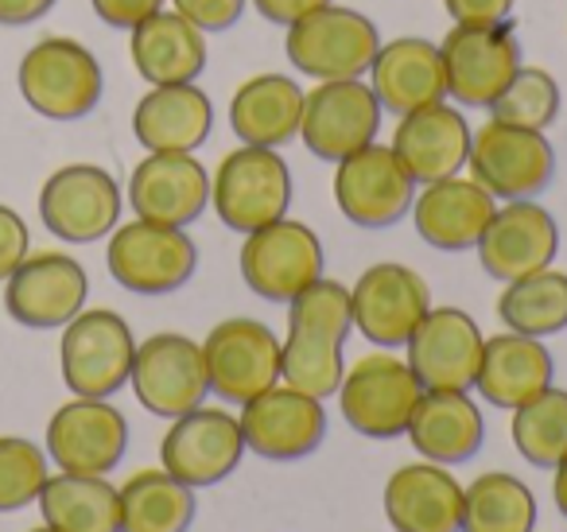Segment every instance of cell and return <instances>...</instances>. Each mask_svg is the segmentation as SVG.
<instances>
[{"label":"cell","instance_id":"1","mask_svg":"<svg viewBox=\"0 0 567 532\" xmlns=\"http://www.w3.org/2000/svg\"><path fill=\"white\" fill-rule=\"evenodd\" d=\"M350 330H354L350 288L331 276H319L288 304V338L280 342V381L319 400L334 397L342 374H347L342 346H347Z\"/></svg>","mask_w":567,"mask_h":532},{"label":"cell","instance_id":"2","mask_svg":"<svg viewBox=\"0 0 567 532\" xmlns=\"http://www.w3.org/2000/svg\"><path fill=\"white\" fill-rule=\"evenodd\" d=\"M17 86L28 110L48 121H82L97 110L105 94V74L97 55L71 35H48L17 66Z\"/></svg>","mask_w":567,"mask_h":532},{"label":"cell","instance_id":"3","mask_svg":"<svg viewBox=\"0 0 567 532\" xmlns=\"http://www.w3.org/2000/svg\"><path fill=\"white\" fill-rule=\"evenodd\" d=\"M292 167L280 156V149H241L226 152L210 175V206L218 222L234 234H252L268 222L284 218L292 206Z\"/></svg>","mask_w":567,"mask_h":532},{"label":"cell","instance_id":"4","mask_svg":"<svg viewBox=\"0 0 567 532\" xmlns=\"http://www.w3.org/2000/svg\"><path fill=\"white\" fill-rule=\"evenodd\" d=\"M381 48V32L365 12L347 4H323L311 17L284 28V51L288 63L316 82L362 79Z\"/></svg>","mask_w":567,"mask_h":532},{"label":"cell","instance_id":"5","mask_svg":"<svg viewBox=\"0 0 567 532\" xmlns=\"http://www.w3.org/2000/svg\"><path fill=\"white\" fill-rule=\"evenodd\" d=\"M136 338L125 315L110 307H82L59 338V369L63 385L74 397L110 400L121 392L133 374Z\"/></svg>","mask_w":567,"mask_h":532},{"label":"cell","instance_id":"6","mask_svg":"<svg viewBox=\"0 0 567 532\" xmlns=\"http://www.w3.org/2000/svg\"><path fill=\"white\" fill-rule=\"evenodd\" d=\"M105 268L133 296H172L198 273V245L179 226L133 218L110 234Z\"/></svg>","mask_w":567,"mask_h":532},{"label":"cell","instance_id":"7","mask_svg":"<svg viewBox=\"0 0 567 532\" xmlns=\"http://www.w3.org/2000/svg\"><path fill=\"white\" fill-rule=\"evenodd\" d=\"M237 268H241V280L252 296L268 299V304H292L308 284L323 276L327 253L308 222L284 214V218L245 234Z\"/></svg>","mask_w":567,"mask_h":532},{"label":"cell","instance_id":"8","mask_svg":"<svg viewBox=\"0 0 567 532\" xmlns=\"http://www.w3.org/2000/svg\"><path fill=\"white\" fill-rule=\"evenodd\" d=\"M424 385L409 369V361L389 350L365 354L347 366L339 385V408L350 431L365 439H396L409 431L412 408H416Z\"/></svg>","mask_w":567,"mask_h":532},{"label":"cell","instance_id":"9","mask_svg":"<svg viewBox=\"0 0 567 532\" xmlns=\"http://www.w3.org/2000/svg\"><path fill=\"white\" fill-rule=\"evenodd\" d=\"M471 180H478L497 203L536 198L556 175V149L536 129H517L489 117L471 136Z\"/></svg>","mask_w":567,"mask_h":532},{"label":"cell","instance_id":"10","mask_svg":"<svg viewBox=\"0 0 567 532\" xmlns=\"http://www.w3.org/2000/svg\"><path fill=\"white\" fill-rule=\"evenodd\" d=\"M447 98L455 105L489 110L520 71V43L509 24H455L440 40Z\"/></svg>","mask_w":567,"mask_h":532},{"label":"cell","instance_id":"11","mask_svg":"<svg viewBox=\"0 0 567 532\" xmlns=\"http://www.w3.org/2000/svg\"><path fill=\"white\" fill-rule=\"evenodd\" d=\"M381 110L378 94L362 79H334L316 82L303 90V117H300V141L311 156L339 164V160L362 152L365 144L378 141L381 133Z\"/></svg>","mask_w":567,"mask_h":532},{"label":"cell","instance_id":"12","mask_svg":"<svg viewBox=\"0 0 567 532\" xmlns=\"http://www.w3.org/2000/svg\"><path fill=\"white\" fill-rule=\"evenodd\" d=\"M128 385L144 412L159 416V420H175V416L206 405L210 381H206L203 342L179 335V330L148 335L144 342H136Z\"/></svg>","mask_w":567,"mask_h":532},{"label":"cell","instance_id":"13","mask_svg":"<svg viewBox=\"0 0 567 532\" xmlns=\"http://www.w3.org/2000/svg\"><path fill=\"white\" fill-rule=\"evenodd\" d=\"M203 361L214 397L241 408L245 400L280 381V338L272 335V327L249 315L221 319L206 330Z\"/></svg>","mask_w":567,"mask_h":532},{"label":"cell","instance_id":"14","mask_svg":"<svg viewBox=\"0 0 567 532\" xmlns=\"http://www.w3.org/2000/svg\"><path fill=\"white\" fill-rule=\"evenodd\" d=\"M121 187L102 164H66L40 191V218L66 245H94L121 226Z\"/></svg>","mask_w":567,"mask_h":532},{"label":"cell","instance_id":"15","mask_svg":"<svg viewBox=\"0 0 567 532\" xmlns=\"http://www.w3.org/2000/svg\"><path fill=\"white\" fill-rule=\"evenodd\" d=\"M245 436L241 423L226 408L198 405L190 412L175 416L172 428L159 439V467L175 474L190 490L218 485L241 467Z\"/></svg>","mask_w":567,"mask_h":532},{"label":"cell","instance_id":"16","mask_svg":"<svg viewBox=\"0 0 567 532\" xmlns=\"http://www.w3.org/2000/svg\"><path fill=\"white\" fill-rule=\"evenodd\" d=\"M245 436V451L268 462L308 459L327 439V408L319 397L276 381L272 389L245 400L237 412Z\"/></svg>","mask_w":567,"mask_h":532},{"label":"cell","instance_id":"17","mask_svg":"<svg viewBox=\"0 0 567 532\" xmlns=\"http://www.w3.org/2000/svg\"><path fill=\"white\" fill-rule=\"evenodd\" d=\"M427 307H432V288L416 268L401 260H378L350 288L354 330L381 350H396L409 342Z\"/></svg>","mask_w":567,"mask_h":532},{"label":"cell","instance_id":"18","mask_svg":"<svg viewBox=\"0 0 567 532\" xmlns=\"http://www.w3.org/2000/svg\"><path fill=\"white\" fill-rule=\"evenodd\" d=\"M334 206L347 222L362 229H389L409 218L416 183L393 156L389 144H365L362 152L334 164Z\"/></svg>","mask_w":567,"mask_h":532},{"label":"cell","instance_id":"19","mask_svg":"<svg viewBox=\"0 0 567 532\" xmlns=\"http://www.w3.org/2000/svg\"><path fill=\"white\" fill-rule=\"evenodd\" d=\"M90 276L71 253H28L4 280V311L28 330H59L86 307Z\"/></svg>","mask_w":567,"mask_h":532},{"label":"cell","instance_id":"20","mask_svg":"<svg viewBox=\"0 0 567 532\" xmlns=\"http://www.w3.org/2000/svg\"><path fill=\"white\" fill-rule=\"evenodd\" d=\"M48 459L71 474H110L128 451V420L102 397H74L48 420Z\"/></svg>","mask_w":567,"mask_h":532},{"label":"cell","instance_id":"21","mask_svg":"<svg viewBox=\"0 0 567 532\" xmlns=\"http://www.w3.org/2000/svg\"><path fill=\"white\" fill-rule=\"evenodd\" d=\"M482 327L463 307H427L404 342V361L424 389L471 392L482 366Z\"/></svg>","mask_w":567,"mask_h":532},{"label":"cell","instance_id":"22","mask_svg":"<svg viewBox=\"0 0 567 532\" xmlns=\"http://www.w3.org/2000/svg\"><path fill=\"white\" fill-rule=\"evenodd\" d=\"M136 218L187 229L210 206V172L195 152H148L128 175Z\"/></svg>","mask_w":567,"mask_h":532},{"label":"cell","instance_id":"23","mask_svg":"<svg viewBox=\"0 0 567 532\" xmlns=\"http://www.w3.org/2000/svg\"><path fill=\"white\" fill-rule=\"evenodd\" d=\"M478 249V265L486 276L509 284L528 273H540L559 253V226L551 211H544L536 198L497 203Z\"/></svg>","mask_w":567,"mask_h":532},{"label":"cell","instance_id":"24","mask_svg":"<svg viewBox=\"0 0 567 532\" xmlns=\"http://www.w3.org/2000/svg\"><path fill=\"white\" fill-rule=\"evenodd\" d=\"M471 121L463 117L458 105L432 102L424 110H412L396 121L393 129V156L404 164V172L412 175L416 187L435 180H451L466 167V156H471Z\"/></svg>","mask_w":567,"mask_h":532},{"label":"cell","instance_id":"25","mask_svg":"<svg viewBox=\"0 0 567 532\" xmlns=\"http://www.w3.org/2000/svg\"><path fill=\"white\" fill-rule=\"evenodd\" d=\"M497 211V198L478 180L451 175V180L424 183L412 198V222L420 242L440 253H466L482 242L489 218Z\"/></svg>","mask_w":567,"mask_h":532},{"label":"cell","instance_id":"26","mask_svg":"<svg viewBox=\"0 0 567 532\" xmlns=\"http://www.w3.org/2000/svg\"><path fill=\"white\" fill-rule=\"evenodd\" d=\"M381 501L393 532H463V482L440 462L396 467Z\"/></svg>","mask_w":567,"mask_h":532},{"label":"cell","instance_id":"27","mask_svg":"<svg viewBox=\"0 0 567 532\" xmlns=\"http://www.w3.org/2000/svg\"><path fill=\"white\" fill-rule=\"evenodd\" d=\"M370 90L378 94L381 110L404 117L447 98V74H443L440 43L424 35H396L381 43L370 63Z\"/></svg>","mask_w":567,"mask_h":532},{"label":"cell","instance_id":"28","mask_svg":"<svg viewBox=\"0 0 567 532\" xmlns=\"http://www.w3.org/2000/svg\"><path fill=\"white\" fill-rule=\"evenodd\" d=\"M409 443L416 447L420 459L440 462V467H458L474 459L486 439V416L478 400L463 389H424L412 408Z\"/></svg>","mask_w":567,"mask_h":532},{"label":"cell","instance_id":"29","mask_svg":"<svg viewBox=\"0 0 567 532\" xmlns=\"http://www.w3.org/2000/svg\"><path fill=\"white\" fill-rule=\"evenodd\" d=\"M214 129V102L198 82L152 86L133 110V136L148 152H198Z\"/></svg>","mask_w":567,"mask_h":532},{"label":"cell","instance_id":"30","mask_svg":"<svg viewBox=\"0 0 567 532\" xmlns=\"http://www.w3.org/2000/svg\"><path fill=\"white\" fill-rule=\"evenodd\" d=\"M128 59L148 86H175V82H198L206 71V32L175 9H159L128 32Z\"/></svg>","mask_w":567,"mask_h":532},{"label":"cell","instance_id":"31","mask_svg":"<svg viewBox=\"0 0 567 532\" xmlns=\"http://www.w3.org/2000/svg\"><path fill=\"white\" fill-rule=\"evenodd\" d=\"M303 86L292 74H252L229 98V129L241 144L284 149L300 136Z\"/></svg>","mask_w":567,"mask_h":532},{"label":"cell","instance_id":"32","mask_svg":"<svg viewBox=\"0 0 567 532\" xmlns=\"http://www.w3.org/2000/svg\"><path fill=\"white\" fill-rule=\"evenodd\" d=\"M551 377H556V361H551L544 338L502 330V335H489L482 342V366L474 389L486 405L513 412L517 405L548 389Z\"/></svg>","mask_w":567,"mask_h":532},{"label":"cell","instance_id":"33","mask_svg":"<svg viewBox=\"0 0 567 532\" xmlns=\"http://www.w3.org/2000/svg\"><path fill=\"white\" fill-rule=\"evenodd\" d=\"M40 513L59 532H121V493L105 474L59 470L43 482Z\"/></svg>","mask_w":567,"mask_h":532},{"label":"cell","instance_id":"34","mask_svg":"<svg viewBox=\"0 0 567 532\" xmlns=\"http://www.w3.org/2000/svg\"><path fill=\"white\" fill-rule=\"evenodd\" d=\"M121 532H187L195 524V490L164 467L136 470L121 485Z\"/></svg>","mask_w":567,"mask_h":532},{"label":"cell","instance_id":"35","mask_svg":"<svg viewBox=\"0 0 567 532\" xmlns=\"http://www.w3.org/2000/svg\"><path fill=\"white\" fill-rule=\"evenodd\" d=\"M497 319L505 330L528 338H551L567 330V273L548 265L509 280L497 296Z\"/></svg>","mask_w":567,"mask_h":532},{"label":"cell","instance_id":"36","mask_svg":"<svg viewBox=\"0 0 567 532\" xmlns=\"http://www.w3.org/2000/svg\"><path fill=\"white\" fill-rule=\"evenodd\" d=\"M463 532H536V498L509 470L463 485Z\"/></svg>","mask_w":567,"mask_h":532},{"label":"cell","instance_id":"37","mask_svg":"<svg viewBox=\"0 0 567 532\" xmlns=\"http://www.w3.org/2000/svg\"><path fill=\"white\" fill-rule=\"evenodd\" d=\"M509 439L528 467L551 470L567 454V389L548 385L533 400L513 408Z\"/></svg>","mask_w":567,"mask_h":532},{"label":"cell","instance_id":"38","mask_svg":"<svg viewBox=\"0 0 567 532\" xmlns=\"http://www.w3.org/2000/svg\"><path fill=\"white\" fill-rule=\"evenodd\" d=\"M559 82L551 79L548 71L540 66H525L513 74V82L502 90L494 105H489V117L505 121V125H517V129H536V133H548L559 117Z\"/></svg>","mask_w":567,"mask_h":532},{"label":"cell","instance_id":"39","mask_svg":"<svg viewBox=\"0 0 567 532\" xmlns=\"http://www.w3.org/2000/svg\"><path fill=\"white\" fill-rule=\"evenodd\" d=\"M48 478L51 470L43 447L24 436H0V513H17L40 501Z\"/></svg>","mask_w":567,"mask_h":532},{"label":"cell","instance_id":"40","mask_svg":"<svg viewBox=\"0 0 567 532\" xmlns=\"http://www.w3.org/2000/svg\"><path fill=\"white\" fill-rule=\"evenodd\" d=\"M249 0H172V9L183 20L198 28V32H226L241 20Z\"/></svg>","mask_w":567,"mask_h":532},{"label":"cell","instance_id":"41","mask_svg":"<svg viewBox=\"0 0 567 532\" xmlns=\"http://www.w3.org/2000/svg\"><path fill=\"white\" fill-rule=\"evenodd\" d=\"M28 253H32V234H28V222L20 218L12 206L0 203V280H9Z\"/></svg>","mask_w":567,"mask_h":532},{"label":"cell","instance_id":"42","mask_svg":"<svg viewBox=\"0 0 567 532\" xmlns=\"http://www.w3.org/2000/svg\"><path fill=\"white\" fill-rule=\"evenodd\" d=\"M164 4L167 0H90V9L97 12V20L110 28H121V32H133L141 20H148Z\"/></svg>","mask_w":567,"mask_h":532},{"label":"cell","instance_id":"43","mask_svg":"<svg viewBox=\"0 0 567 532\" xmlns=\"http://www.w3.org/2000/svg\"><path fill=\"white\" fill-rule=\"evenodd\" d=\"M455 24H509L517 0H443Z\"/></svg>","mask_w":567,"mask_h":532},{"label":"cell","instance_id":"44","mask_svg":"<svg viewBox=\"0 0 567 532\" xmlns=\"http://www.w3.org/2000/svg\"><path fill=\"white\" fill-rule=\"evenodd\" d=\"M323 4H331V0H252L257 17L276 28H292L296 20L311 17V12H319Z\"/></svg>","mask_w":567,"mask_h":532},{"label":"cell","instance_id":"45","mask_svg":"<svg viewBox=\"0 0 567 532\" xmlns=\"http://www.w3.org/2000/svg\"><path fill=\"white\" fill-rule=\"evenodd\" d=\"M59 0H0V28H28L43 20Z\"/></svg>","mask_w":567,"mask_h":532},{"label":"cell","instance_id":"46","mask_svg":"<svg viewBox=\"0 0 567 532\" xmlns=\"http://www.w3.org/2000/svg\"><path fill=\"white\" fill-rule=\"evenodd\" d=\"M551 501H556L559 516H567V454L551 467Z\"/></svg>","mask_w":567,"mask_h":532},{"label":"cell","instance_id":"47","mask_svg":"<svg viewBox=\"0 0 567 532\" xmlns=\"http://www.w3.org/2000/svg\"><path fill=\"white\" fill-rule=\"evenodd\" d=\"M28 532H59V529H51V524H40V529H28Z\"/></svg>","mask_w":567,"mask_h":532}]
</instances>
